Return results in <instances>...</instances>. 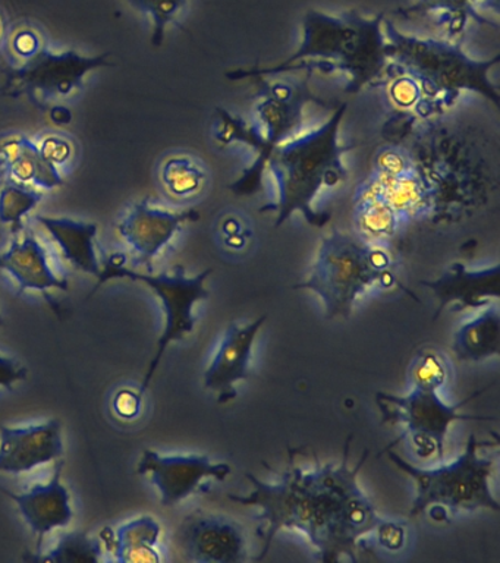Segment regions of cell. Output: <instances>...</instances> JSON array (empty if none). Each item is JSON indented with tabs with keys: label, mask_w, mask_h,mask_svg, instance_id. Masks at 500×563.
<instances>
[{
	"label": "cell",
	"mask_w": 500,
	"mask_h": 563,
	"mask_svg": "<svg viewBox=\"0 0 500 563\" xmlns=\"http://www.w3.org/2000/svg\"><path fill=\"white\" fill-rule=\"evenodd\" d=\"M351 440L353 435L346 439L340 465H322L318 460L313 471H304L296 465L297 451L288 449L287 468L278 483L245 474L253 490L245 496L227 495L238 505L260 509L257 536L262 550L256 561L266 558L280 531L297 530L318 549L320 561L333 563L345 556L357 562L358 540L376 531L381 519L357 479L368 451L349 468Z\"/></svg>",
	"instance_id": "6da1fadb"
},
{
	"label": "cell",
	"mask_w": 500,
	"mask_h": 563,
	"mask_svg": "<svg viewBox=\"0 0 500 563\" xmlns=\"http://www.w3.org/2000/svg\"><path fill=\"white\" fill-rule=\"evenodd\" d=\"M386 12L366 16L357 9L333 15L309 9L302 16V38L297 51L274 66L254 65L226 74L232 81L279 77L296 70L346 75V95H357L388 69Z\"/></svg>",
	"instance_id": "7a4b0ae2"
},
{
	"label": "cell",
	"mask_w": 500,
	"mask_h": 563,
	"mask_svg": "<svg viewBox=\"0 0 500 563\" xmlns=\"http://www.w3.org/2000/svg\"><path fill=\"white\" fill-rule=\"evenodd\" d=\"M346 110V101L336 103L326 122L285 141L271 153L266 172L275 180L276 200L260 207V213H275V228L282 227L296 213L304 216L314 228H324L331 220L329 211L314 209V201L324 189L348 180L344 157L357 144L341 143Z\"/></svg>",
	"instance_id": "3957f363"
},
{
	"label": "cell",
	"mask_w": 500,
	"mask_h": 563,
	"mask_svg": "<svg viewBox=\"0 0 500 563\" xmlns=\"http://www.w3.org/2000/svg\"><path fill=\"white\" fill-rule=\"evenodd\" d=\"M384 29L389 62L434 106L452 108L463 92L469 91L500 108L499 87L490 78L500 53L477 60L465 53L459 40L416 37L402 33L389 20H385Z\"/></svg>",
	"instance_id": "277c9868"
},
{
	"label": "cell",
	"mask_w": 500,
	"mask_h": 563,
	"mask_svg": "<svg viewBox=\"0 0 500 563\" xmlns=\"http://www.w3.org/2000/svg\"><path fill=\"white\" fill-rule=\"evenodd\" d=\"M371 286L401 289L420 302L393 271V260L388 251L333 228L320 242L309 277L293 289H307L318 295L327 319H349L355 301Z\"/></svg>",
	"instance_id": "5b68a950"
},
{
	"label": "cell",
	"mask_w": 500,
	"mask_h": 563,
	"mask_svg": "<svg viewBox=\"0 0 500 563\" xmlns=\"http://www.w3.org/2000/svg\"><path fill=\"white\" fill-rule=\"evenodd\" d=\"M482 446H490V443L480 442L471 434L465 451L454 462L433 470L412 465L397 452L386 449L389 460L402 473L414 479L416 495L412 501L410 517L423 514L433 505L445 506L452 512L477 509H491L498 512L500 504L490 488L495 457L478 455V449Z\"/></svg>",
	"instance_id": "8992f818"
},
{
	"label": "cell",
	"mask_w": 500,
	"mask_h": 563,
	"mask_svg": "<svg viewBox=\"0 0 500 563\" xmlns=\"http://www.w3.org/2000/svg\"><path fill=\"white\" fill-rule=\"evenodd\" d=\"M213 268H208L196 276H188L182 266L174 267L173 272L162 273H142L131 271L125 266L124 255L116 253L109 257L108 263L102 267V273L98 277V285L91 292H96L100 286L112 279H130L146 285L153 290L160 301L164 310L165 324L164 330L157 341L155 356L148 364L147 372L144 374L142 385H140L138 395L144 396L148 386L155 377L162 358L166 350L173 342L184 341L195 332L197 319L195 307L197 302L209 299L210 292L205 288V282L212 275Z\"/></svg>",
	"instance_id": "52a82bcc"
},
{
	"label": "cell",
	"mask_w": 500,
	"mask_h": 563,
	"mask_svg": "<svg viewBox=\"0 0 500 563\" xmlns=\"http://www.w3.org/2000/svg\"><path fill=\"white\" fill-rule=\"evenodd\" d=\"M311 75L291 79V81L269 82L267 78L258 79L254 119L262 134V152L254 157L252 166L230 185L236 196H254L260 192L265 184L267 162L271 153L285 141L301 134L307 104L327 106L311 90Z\"/></svg>",
	"instance_id": "ba28073f"
},
{
	"label": "cell",
	"mask_w": 500,
	"mask_h": 563,
	"mask_svg": "<svg viewBox=\"0 0 500 563\" xmlns=\"http://www.w3.org/2000/svg\"><path fill=\"white\" fill-rule=\"evenodd\" d=\"M486 389L487 387L474 391L467 399L454 405L443 402L437 391L412 389L410 394L402 396L377 391L376 402L379 405L381 422L405 427V433L390 443L388 449L410 435L415 455L436 456L438 461H443L447 430L454 422L496 420L493 417L460 412L465 405L478 398Z\"/></svg>",
	"instance_id": "9c48e42d"
},
{
	"label": "cell",
	"mask_w": 500,
	"mask_h": 563,
	"mask_svg": "<svg viewBox=\"0 0 500 563\" xmlns=\"http://www.w3.org/2000/svg\"><path fill=\"white\" fill-rule=\"evenodd\" d=\"M111 66L109 53L81 55L77 51L54 52L42 46L24 64L8 68L2 92L10 97L64 99L82 87L87 75Z\"/></svg>",
	"instance_id": "30bf717a"
},
{
	"label": "cell",
	"mask_w": 500,
	"mask_h": 563,
	"mask_svg": "<svg viewBox=\"0 0 500 563\" xmlns=\"http://www.w3.org/2000/svg\"><path fill=\"white\" fill-rule=\"evenodd\" d=\"M175 543L186 561L197 563H240L248 553L244 527L223 515H188L179 523Z\"/></svg>",
	"instance_id": "8fae6325"
},
{
	"label": "cell",
	"mask_w": 500,
	"mask_h": 563,
	"mask_svg": "<svg viewBox=\"0 0 500 563\" xmlns=\"http://www.w3.org/2000/svg\"><path fill=\"white\" fill-rule=\"evenodd\" d=\"M137 473L151 478L159 492L160 504L169 508L195 495L205 479L225 482L232 468L208 455H160L146 449L140 457Z\"/></svg>",
	"instance_id": "7c38bea8"
},
{
	"label": "cell",
	"mask_w": 500,
	"mask_h": 563,
	"mask_svg": "<svg viewBox=\"0 0 500 563\" xmlns=\"http://www.w3.org/2000/svg\"><path fill=\"white\" fill-rule=\"evenodd\" d=\"M196 209L169 210L153 206L148 198L135 202L118 223V232L125 244L137 254L140 263L152 267L153 260L170 244L184 224L196 222Z\"/></svg>",
	"instance_id": "4fadbf2b"
},
{
	"label": "cell",
	"mask_w": 500,
	"mask_h": 563,
	"mask_svg": "<svg viewBox=\"0 0 500 563\" xmlns=\"http://www.w3.org/2000/svg\"><path fill=\"white\" fill-rule=\"evenodd\" d=\"M64 455L63 422L0 427V473L20 475L51 464Z\"/></svg>",
	"instance_id": "5bb4252c"
},
{
	"label": "cell",
	"mask_w": 500,
	"mask_h": 563,
	"mask_svg": "<svg viewBox=\"0 0 500 563\" xmlns=\"http://www.w3.org/2000/svg\"><path fill=\"white\" fill-rule=\"evenodd\" d=\"M267 316L258 317L248 324L227 325L216 355L204 373V387L218 394V402L226 404L236 398L235 385L253 376L249 364L253 346Z\"/></svg>",
	"instance_id": "9a60e30c"
},
{
	"label": "cell",
	"mask_w": 500,
	"mask_h": 563,
	"mask_svg": "<svg viewBox=\"0 0 500 563\" xmlns=\"http://www.w3.org/2000/svg\"><path fill=\"white\" fill-rule=\"evenodd\" d=\"M64 462L55 461L54 473L46 483H38L27 492H5L15 501L21 517L36 537V553H42L45 537L58 528L68 527L74 519L71 493L63 483Z\"/></svg>",
	"instance_id": "2e32d148"
},
{
	"label": "cell",
	"mask_w": 500,
	"mask_h": 563,
	"mask_svg": "<svg viewBox=\"0 0 500 563\" xmlns=\"http://www.w3.org/2000/svg\"><path fill=\"white\" fill-rule=\"evenodd\" d=\"M420 285L432 290L437 299L433 320H437L441 312L452 303L454 312L469 308L477 310L500 298V264L495 263L481 271H469L465 264L456 262L437 279L421 280Z\"/></svg>",
	"instance_id": "e0dca14e"
},
{
	"label": "cell",
	"mask_w": 500,
	"mask_h": 563,
	"mask_svg": "<svg viewBox=\"0 0 500 563\" xmlns=\"http://www.w3.org/2000/svg\"><path fill=\"white\" fill-rule=\"evenodd\" d=\"M0 271L7 272L19 284V294L38 290L47 297L49 290H68L69 282L56 275L46 246L32 232L12 238L8 250L0 253Z\"/></svg>",
	"instance_id": "ac0fdd59"
},
{
	"label": "cell",
	"mask_w": 500,
	"mask_h": 563,
	"mask_svg": "<svg viewBox=\"0 0 500 563\" xmlns=\"http://www.w3.org/2000/svg\"><path fill=\"white\" fill-rule=\"evenodd\" d=\"M0 166L11 178L38 189H55L64 185L59 167L27 135H11L0 140Z\"/></svg>",
	"instance_id": "d6986e66"
},
{
	"label": "cell",
	"mask_w": 500,
	"mask_h": 563,
	"mask_svg": "<svg viewBox=\"0 0 500 563\" xmlns=\"http://www.w3.org/2000/svg\"><path fill=\"white\" fill-rule=\"evenodd\" d=\"M36 220L49 233L52 240L63 253V257L71 266L98 279L100 273H102L98 251H96V240H98L99 233L98 223L43 214H37Z\"/></svg>",
	"instance_id": "ffe728a7"
},
{
	"label": "cell",
	"mask_w": 500,
	"mask_h": 563,
	"mask_svg": "<svg viewBox=\"0 0 500 563\" xmlns=\"http://www.w3.org/2000/svg\"><path fill=\"white\" fill-rule=\"evenodd\" d=\"M481 8L499 13V0H414L410 7L398 9L397 15L433 16L445 31L446 38L460 40L469 21L499 29L498 21L490 20Z\"/></svg>",
	"instance_id": "44dd1931"
},
{
	"label": "cell",
	"mask_w": 500,
	"mask_h": 563,
	"mask_svg": "<svg viewBox=\"0 0 500 563\" xmlns=\"http://www.w3.org/2000/svg\"><path fill=\"white\" fill-rule=\"evenodd\" d=\"M162 527L151 515H143L122 523L116 530L104 528L99 534L104 552L121 563H159Z\"/></svg>",
	"instance_id": "7402d4cb"
},
{
	"label": "cell",
	"mask_w": 500,
	"mask_h": 563,
	"mask_svg": "<svg viewBox=\"0 0 500 563\" xmlns=\"http://www.w3.org/2000/svg\"><path fill=\"white\" fill-rule=\"evenodd\" d=\"M452 350L460 361H481L499 356L500 310L491 303L480 316L460 325L454 333Z\"/></svg>",
	"instance_id": "603a6c76"
},
{
	"label": "cell",
	"mask_w": 500,
	"mask_h": 563,
	"mask_svg": "<svg viewBox=\"0 0 500 563\" xmlns=\"http://www.w3.org/2000/svg\"><path fill=\"white\" fill-rule=\"evenodd\" d=\"M43 198L42 189L7 176L0 188V222L10 224L12 235L24 231V219Z\"/></svg>",
	"instance_id": "cb8c5ba5"
},
{
	"label": "cell",
	"mask_w": 500,
	"mask_h": 563,
	"mask_svg": "<svg viewBox=\"0 0 500 563\" xmlns=\"http://www.w3.org/2000/svg\"><path fill=\"white\" fill-rule=\"evenodd\" d=\"M160 180L170 196L186 198L203 189L205 172L195 158L186 154H174L162 165Z\"/></svg>",
	"instance_id": "d4e9b609"
},
{
	"label": "cell",
	"mask_w": 500,
	"mask_h": 563,
	"mask_svg": "<svg viewBox=\"0 0 500 563\" xmlns=\"http://www.w3.org/2000/svg\"><path fill=\"white\" fill-rule=\"evenodd\" d=\"M102 541L95 539L82 531H74L65 534L43 556H34L33 561L52 563H98L103 556Z\"/></svg>",
	"instance_id": "484cf974"
},
{
	"label": "cell",
	"mask_w": 500,
	"mask_h": 563,
	"mask_svg": "<svg viewBox=\"0 0 500 563\" xmlns=\"http://www.w3.org/2000/svg\"><path fill=\"white\" fill-rule=\"evenodd\" d=\"M213 139L221 147L231 144H244L254 153V157L262 150V134L256 123L245 121L244 118L230 112L223 108L214 110L213 119Z\"/></svg>",
	"instance_id": "4316f807"
},
{
	"label": "cell",
	"mask_w": 500,
	"mask_h": 563,
	"mask_svg": "<svg viewBox=\"0 0 500 563\" xmlns=\"http://www.w3.org/2000/svg\"><path fill=\"white\" fill-rule=\"evenodd\" d=\"M125 3L151 18L152 44L159 47L164 43L166 30L178 21L188 0H125Z\"/></svg>",
	"instance_id": "83f0119b"
},
{
	"label": "cell",
	"mask_w": 500,
	"mask_h": 563,
	"mask_svg": "<svg viewBox=\"0 0 500 563\" xmlns=\"http://www.w3.org/2000/svg\"><path fill=\"white\" fill-rule=\"evenodd\" d=\"M447 374L443 356L430 350L420 351L408 368L412 389L423 391H438L445 386Z\"/></svg>",
	"instance_id": "f1b7e54d"
},
{
	"label": "cell",
	"mask_w": 500,
	"mask_h": 563,
	"mask_svg": "<svg viewBox=\"0 0 500 563\" xmlns=\"http://www.w3.org/2000/svg\"><path fill=\"white\" fill-rule=\"evenodd\" d=\"M377 540L381 548L386 550H390V552H398L405 544V528L401 526V523L384 521L376 528Z\"/></svg>",
	"instance_id": "f546056e"
},
{
	"label": "cell",
	"mask_w": 500,
	"mask_h": 563,
	"mask_svg": "<svg viewBox=\"0 0 500 563\" xmlns=\"http://www.w3.org/2000/svg\"><path fill=\"white\" fill-rule=\"evenodd\" d=\"M142 404L143 398L138 395V391L134 394V391L124 389L118 391L115 399H113V411L124 420H134L142 411Z\"/></svg>",
	"instance_id": "4dcf8cb0"
},
{
	"label": "cell",
	"mask_w": 500,
	"mask_h": 563,
	"mask_svg": "<svg viewBox=\"0 0 500 563\" xmlns=\"http://www.w3.org/2000/svg\"><path fill=\"white\" fill-rule=\"evenodd\" d=\"M27 378V368L11 356L0 355V387L12 390L19 382Z\"/></svg>",
	"instance_id": "1f68e13d"
},
{
	"label": "cell",
	"mask_w": 500,
	"mask_h": 563,
	"mask_svg": "<svg viewBox=\"0 0 500 563\" xmlns=\"http://www.w3.org/2000/svg\"><path fill=\"white\" fill-rule=\"evenodd\" d=\"M41 148L43 154L58 167L73 156L71 143L68 140L60 139V136H47L41 144Z\"/></svg>",
	"instance_id": "d6a6232c"
},
{
	"label": "cell",
	"mask_w": 500,
	"mask_h": 563,
	"mask_svg": "<svg viewBox=\"0 0 500 563\" xmlns=\"http://www.w3.org/2000/svg\"><path fill=\"white\" fill-rule=\"evenodd\" d=\"M41 47V40H38L34 31L23 30L16 33L14 38V51L16 55L27 59V57L33 56Z\"/></svg>",
	"instance_id": "836d02e7"
},
{
	"label": "cell",
	"mask_w": 500,
	"mask_h": 563,
	"mask_svg": "<svg viewBox=\"0 0 500 563\" xmlns=\"http://www.w3.org/2000/svg\"><path fill=\"white\" fill-rule=\"evenodd\" d=\"M51 119L56 125H67L73 121V112L64 106H55L51 109Z\"/></svg>",
	"instance_id": "e575fe53"
},
{
	"label": "cell",
	"mask_w": 500,
	"mask_h": 563,
	"mask_svg": "<svg viewBox=\"0 0 500 563\" xmlns=\"http://www.w3.org/2000/svg\"><path fill=\"white\" fill-rule=\"evenodd\" d=\"M2 34H3V24H2V20H0V37H2Z\"/></svg>",
	"instance_id": "d590c367"
},
{
	"label": "cell",
	"mask_w": 500,
	"mask_h": 563,
	"mask_svg": "<svg viewBox=\"0 0 500 563\" xmlns=\"http://www.w3.org/2000/svg\"><path fill=\"white\" fill-rule=\"evenodd\" d=\"M0 325H3V317L0 314Z\"/></svg>",
	"instance_id": "8d00e7d4"
}]
</instances>
